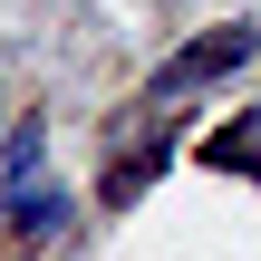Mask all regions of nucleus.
<instances>
[{"instance_id": "obj_1", "label": "nucleus", "mask_w": 261, "mask_h": 261, "mask_svg": "<svg viewBox=\"0 0 261 261\" xmlns=\"http://www.w3.org/2000/svg\"><path fill=\"white\" fill-rule=\"evenodd\" d=\"M252 29L232 19V29H213V39H184L165 68H155V97H184V87H213V77H232V68H252Z\"/></svg>"}, {"instance_id": "obj_3", "label": "nucleus", "mask_w": 261, "mask_h": 261, "mask_svg": "<svg viewBox=\"0 0 261 261\" xmlns=\"http://www.w3.org/2000/svg\"><path fill=\"white\" fill-rule=\"evenodd\" d=\"M145 174H155V155H126V165H107V203H136V194H145Z\"/></svg>"}, {"instance_id": "obj_2", "label": "nucleus", "mask_w": 261, "mask_h": 261, "mask_svg": "<svg viewBox=\"0 0 261 261\" xmlns=\"http://www.w3.org/2000/svg\"><path fill=\"white\" fill-rule=\"evenodd\" d=\"M58 213H68V203H58L48 184H19V194H10V232H58Z\"/></svg>"}]
</instances>
